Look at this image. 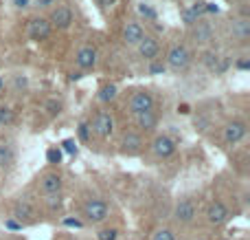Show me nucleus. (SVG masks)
<instances>
[{"label": "nucleus", "mask_w": 250, "mask_h": 240, "mask_svg": "<svg viewBox=\"0 0 250 240\" xmlns=\"http://www.w3.org/2000/svg\"><path fill=\"white\" fill-rule=\"evenodd\" d=\"M191 62H193V55H191V51L185 44H171L167 51V57H165V66L176 71V73L187 71L191 66Z\"/></svg>", "instance_id": "obj_1"}, {"label": "nucleus", "mask_w": 250, "mask_h": 240, "mask_svg": "<svg viewBox=\"0 0 250 240\" xmlns=\"http://www.w3.org/2000/svg\"><path fill=\"white\" fill-rule=\"evenodd\" d=\"M16 163V150L9 144H0V168H11Z\"/></svg>", "instance_id": "obj_21"}, {"label": "nucleus", "mask_w": 250, "mask_h": 240, "mask_svg": "<svg viewBox=\"0 0 250 240\" xmlns=\"http://www.w3.org/2000/svg\"><path fill=\"white\" fill-rule=\"evenodd\" d=\"M138 13H141V18H145V22H156L158 20V11H156L151 4L147 2H138Z\"/></svg>", "instance_id": "obj_22"}, {"label": "nucleus", "mask_w": 250, "mask_h": 240, "mask_svg": "<svg viewBox=\"0 0 250 240\" xmlns=\"http://www.w3.org/2000/svg\"><path fill=\"white\" fill-rule=\"evenodd\" d=\"M151 240H176V234H173V229H169V227H160L154 232Z\"/></svg>", "instance_id": "obj_28"}, {"label": "nucleus", "mask_w": 250, "mask_h": 240, "mask_svg": "<svg viewBox=\"0 0 250 240\" xmlns=\"http://www.w3.org/2000/svg\"><path fill=\"white\" fill-rule=\"evenodd\" d=\"M229 29H230V35H233V40H237V42H248L250 40V20L246 16H242V18H233L230 20V24H229Z\"/></svg>", "instance_id": "obj_14"}, {"label": "nucleus", "mask_w": 250, "mask_h": 240, "mask_svg": "<svg viewBox=\"0 0 250 240\" xmlns=\"http://www.w3.org/2000/svg\"><path fill=\"white\" fill-rule=\"evenodd\" d=\"M189 33H191V40H193L195 44H200V47L211 44L213 38H215V35H213V26L204 20H198L193 26H189Z\"/></svg>", "instance_id": "obj_12"}, {"label": "nucleus", "mask_w": 250, "mask_h": 240, "mask_svg": "<svg viewBox=\"0 0 250 240\" xmlns=\"http://www.w3.org/2000/svg\"><path fill=\"white\" fill-rule=\"evenodd\" d=\"M4 227H7V229H11V232H20V229L24 227V225H22V223H18L16 218H11V216H9V218L4 220Z\"/></svg>", "instance_id": "obj_33"}, {"label": "nucleus", "mask_w": 250, "mask_h": 240, "mask_svg": "<svg viewBox=\"0 0 250 240\" xmlns=\"http://www.w3.org/2000/svg\"><path fill=\"white\" fill-rule=\"evenodd\" d=\"M46 110H48V115H51V117H57V115L62 113V101L48 99V101H46Z\"/></svg>", "instance_id": "obj_31"}, {"label": "nucleus", "mask_w": 250, "mask_h": 240, "mask_svg": "<svg viewBox=\"0 0 250 240\" xmlns=\"http://www.w3.org/2000/svg\"><path fill=\"white\" fill-rule=\"evenodd\" d=\"M60 150H62V152H66V154H73V157H75V154H77V141H75V139H64V141H62V145H60Z\"/></svg>", "instance_id": "obj_29"}, {"label": "nucleus", "mask_w": 250, "mask_h": 240, "mask_svg": "<svg viewBox=\"0 0 250 240\" xmlns=\"http://www.w3.org/2000/svg\"><path fill=\"white\" fill-rule=\"evenodd\" d=\"M165 71H167V66H165V62H160V60L149 62V73H151V75H163Z\"/></svg>", "instance_id": "obj_32"}, {"label": "nucleus", "mask_w": 250, "mask_h": 240, "mask_svg": "<svg viewBox=\"0 0 250 240\" xmlns=\"http://www.w3.org/2000/svg\"><path fill=\"white\" fill-rule=\"evenodd\" d=\"M230 220V210L226 207L224 201H213L211 205L207 207V223L213 225V227H220V225L229 223Z\"/></svg>", "instance_id": "obj_9"}, {"label": "nucleus", "mask_w": 250, "mask_h": 240, "mask_svg": "<svg viewBox=\"0 0 250 240\" xmlns=\"http://www.w3.org/2000/svg\"><path fill=\"white\" fill-rule=\"evenodd\" d=\"M2 84H4V79H2V77H0V88H2Z\"/></svg>", "instance_id": "obj_40"}, {"label": "nucleus", "mask_w": 250, "mask_h": 240, "mask_svg": "<svg viewBox=\"0 0 250 240\" xmlns=\"http://www.w3.org/2000/svg\"><path fill=\"white\" fill-rule=\"evenodd\" d=\"M220 240H229V238H220Z\"/></svg>", "instance_id": "obj_41"}, {"label": "nucleus", "mask_w": 250, "mask_h": 240, "mask_svg": "<svg viewBox=\"0 0 250 240\" xmlns=\"http://www.w3.org/2000/svg\"><path fill=\"white\" fill-rule=\"evenodd\" d=\"M246 132H248L246 121H242V119H233V121H229L224 128H222V139H224L226 145H237L239 141H244Z\"/></svg>", "instance_id": "obj_7"}, {"label": "nucleus", "mask_w": 250, "mask_h": 240, "mask_svg": "<svg viewBox=\"0 0 250 240\" xmlns=\"http://www.w3.org/2000/svg\"><path fill=\"white\" fill-rule=\"evenodd\" d=\"M145 38V29H143L141 22H125L123 31H121V40L125 47H136L141 40Z\"/></svg>", "instance_id": "obj_13"}, {"label": "nucleus", "mask_w": 250, "mask_h": 240, "mask_svg": "<svg viewBox=\"0 0 250 240\" xmlns=\"http://www.w3.org/2000/svg\"><path fill=\"white\" fill-rule=\"evenodd\" d=\"M235 69L237 71H248L250 69V57H239V60L235 62Z\"/></svg>", "instance_id": "obj_35"}, {"label": "nucleus", "mask_w": 250, "mask_h": 240, "mask_svg": "<svg viewBox=\"0 0 250 240\" xmlns=\"http://www.w3.org/2000/svg\"><path fill=\"white\" fill-rule=\"evenodd\" d=\"M13 121H16V113H13L9 106H0V126L7 128V126H11Z\"/></svg>", "instance_id": "obj_23"}, {"label": "nucleus", "mask_w": 250, "mask_h": 240, "mask_svg": "<svg viewBox=\"0 0 250 240\" xmlns=\"http://www.w3.org/2000/svg\"><path fill=\"white\" fill-rule=\"evenodd\" d=\"M82 216L88 223L99 225V223H104V220H108L110 207H108V203L101 201V198H88L82 207Z\"/></svg>", "instance_id": "obj_3"}, {"label": "nucleus", "mask_w": 250, "mask_h": 240, "mask_svg": "<svg viewBox=\"0 0 250 240\" xmlns=\"http://www.w3.org/2000/svg\"><path fill=\"white\" fill-rule=\"evenodd\" d=\"M44 203H46V207L51 212H57L62 207V194H46V196H44Z\"/></svg>", "instance_id": "obj_27"}, {"label": "nucleus", "mask_w": 250, "mask_h": 240, "mask_svg": "<svg viewBox=\"0 0 250 240\" xmlns=\"http://www.w3.org/2000/svg\"><path fill=\"white\" fill-rule=\"evenodd\" d=\"M189 11L193 13L195 20H202V18L207 16V0H195V2L189 7Z\"/></svg>", "instance_id": "obj_24"}, {"label": "nucleus", "mask_w": 250, "mask_h": 240, "mask_svg": "<svg viewBox=\"0 0 250 240\" xmlns=\"http://www.w3.org/2000/svg\"><path fill=\"white\" fill-rule=\"evenodd\" d=\"M62 223H64L66 227H75V229H82V227H83V220H79V218H70V216H68V218H64Z\"/></svg>", "instance_id": "obj_34"}, {"label": "nucleus", "mask_w": 250, "mask_h": 240, "mask_svg": "<svg viewBox=\"0 0 250 240\" xmlns=\"http://www.w3.org/2000/svg\"><path fill=\"white\" fill-rule=\"evenodd\" d=\"M156 106V99L149 91H134L127 99V110L132 115H141V113H147V110H154Z\"/></svg>", "instance_id": "obj_5"}, {"label": "nucleus", "mask_w": 250, "mask_h": 240, "mask_svg": "<svg viewBox=\"0 0 250 240\" xmlns=\"http://www.w3.org/2000/svg\"><path fill=\"white\" fill-rule=\"evenodd\" d=\"M75 64H77L82 71L95 69V64H97V48L90 47V44L82 47V48L77 51V55H75Z\"/></svg>", "instance_id": "obj_16"}, {"label": "nucleus", "mask_w": 250, "mask_h": 240, "mask_svg": "<svg viewBox=\"0 0 250 240\" xmlns=\"http://www.w3.org/2000/svg\"><path fill=\"white\" fill-rule=\"evenodd\" d=\"M198 218V207H195V203L191 201V198H180V201L176 203V207H173V220H176L178 225H191L193 220Z\"/></svg>", "instance_id": "obj_6"}, {"label": "nucleus", "mask_w": 250, "mask_h": 240, "mask_svg": "<svg viewBox=\"0 0 250 240\" xmlns=\"http://www.w3.org/2000/svg\"><path fill=\"white\" fill-rule=\"evenodd\" d=\"M46 20H48V24H51V29L64 31L75 22V11L68 7V4H57V7L51 9Z\"/></svg>", "instance_id": "obj_4"}, {"label": "nucleus", "mask_w": 250, "mask_h": 240, "mask_svg": "<svg viewBox=\"0 0 250 240\" xmlns=\"http://www.w3.org/2000/svg\"><path fill=\"white\" fill-rule=\"evenodd\" d=\"M77 137H79V141H82V144H90L92 130H90V126H88V121H79V126H77Z\"/></svg>", "instance_id": "obj_25"}, {"label": "nucleus", "mask_w": 250, "mask_h": 240, "mask_svg": "<svg viewBox=\"0 0 250 240\" xmlns=\"http://www.w3.org/2000/svg\"><path fill=\"white\" fill-rule=\"evenodd\" d=\"M88 126H90L92 135H97L99 139H110L114 135V117L108 110H97L88 121Z\"/></svg>", "instance_id": "obj_2"}, {"label": "nucleus", "mask_w": 250, "mask_h": 240, "mask_svg": "<svg viewBox=\"0 0 250 240\" xmlns=\"http://www.w3.org/2000/svg\"><path fill=\"white\" fill-rule=\"evenodd\" d=\"M143 148H145V139H143L141 132H138V130L123 132V137H121V152L123 154L134 157V154H138Z\"/></svg>", "instance_id": "obj_10"}, {"label": "nucleus", "mask_w": 250, "mask_h": 240, "mask_svg": "<svg viewBox=\"0 0 250 240\" xmlns=\"http://www.w3.org/2000/svg\"><path fill=\"white\" fill-rule=\"evenodd\" d=\"M62 159H64V152L60 150V145H53V148L46 150V161L51 163V166H57V163H62Z\"/></svg>", "instance_id": "obj_26"}, {"label": "nucleus", "mask_w": 250, "mask_h": 240, "mask_svg": "<svg viewBox=\"0 0 250 240\" xmlns=\"http://www.w3.org/2000/svg\"><path fill=\"white\" fill-rule=\"evenodd\" d=\"M200 240H207V238H200Z\"/></svg>", "instance_id": "obj_42"}, {"label": "nucleus", "mask_w": 250, "mask_h": 240, "mask_svg": "<svg viewBox=\"0 0 250 240\" xmlns=\"http://www.w3.org/2000/svg\"><path fill=\"white\" fill-rule=\"evenodd\" d=\"M62 185H64V181H62V176L57 174V172H46V174H42V179H40V190H42L44 196H46V194H60Z\"/></svg>", "instance_id": "obj_17"}, {"label": "nucleus", "mask_w": 250, "mask_h": 240, "mask_svg": "<svg viewBox=\"0 0 250 240\" xmlns=\"http://www.w3.org/2000/svg\"><path fill=\"white\" fill-rule=\"evenodd\" d=\"M136 51H138V55H141L145 62L158 60L160 44H158V40H156V35H147V33H145V38H143L141 42L136 44Z\"/></svg>", "instance_id": "obj_11"}, {"label": "nucleus", "mask_w": 250, "mask_h": 240, "mask_svg": "<svg viewBox=\"0 0 250 240\" xmlns=\"http://www.w3.org/2000/svg\"><path fill=\"white\" fill-rule=\"evenodd\" d=\"M97 2H99L101 9H110V7H114V4H117V0H97Z\"/></svg>", "instance_id": "obj_37"}, {"label": "nucleus", "mask_w": 250, "mask_h": 240, "mask_svg": "<svg viewBox=\"0 0 250 240\" xmlns=\"http://www.w3.org/2000/svg\"><path fill=\"white\" fill-rule=\"evenodd\" d=\"M51 24H48L46 18H33V20L29 22V38L35 40V42H42V40H46L48 35H51Z\"/></svg>", "instance_id": "obj_15"}, {"label": "nucleus", "mask_w": 250, "mask_h": 240, "mask_svg": "<svg viewBox=\"0 0 250 240\" xmlns=\"http://www.w3.org/2000/svg\"><path fill=\"white\" fill-rule=\"evenodd\" d=\"M189 113H191L189 104H178V115H189Z\"/></svg>", "instance_id": "obj_38"}, {"label": "nucleus", "mask_w": 250, "mask_h": 240, "mask_svg": "<svg viewBox=\"0 0 250 240\" xmlns=\"http://www.w3.org/2000/svg\"><path fill=\"white\" fill-rule=\"evenodd\" d=\"M149 148H151V152H154V157L169 159L178 150V145H176V141H173V137H169V135H156L154 139H151Z\"/></svg>", "instance_id": "obj_8"}, {"label": "nucleus", "mask_w": 250, "mask_h": 240, "mask_svg": "<svg viewBox=\"0 0 250 240\" xmlns=\"http://www.w3.org/2000/svg\"><path fill=\"white\" fill-rule=\"evenodd\" d=\"M97 238H99V240H117L119 238V229L105 227V229H101V232L97 234Z\"/></svg>", "instance_id": "obj_30"}, {"label": "nucleus", "mask_w": 250, "mask_h": 240, "mask_svg": "<svg viewBox=\"0 0 250 240\" xmlns=\"http://www.w3.org/2000/svg\"><path fill=\"white\" fill-rule=\"evenodd\" d=\"M117 97H119V86L117 84H104V86L99 88V93H97V99H99L101 104H112Z\"/></svg>", "instance_id": "obj_20"}, {"label": "nucleus", "mask_w": 250, "mask_h": 240, "mask_svg": "<svg viewBox=\"0 0 250 240\" xmlns=\"http://www.w3.org/2000/svg\"><path fill=\"white\" fill-rule=\"evenodd\" d=\"M11 218H16L18 223H31V220H35V210L33 205H31L29 201H18L16 205H13V214Z\"/></svg>", "instance_id": "obj_19"}, {"label": "nucleus", "mask_w": 250, "mask_h": 240, "mask_svg": "<svg viewBox=\"0 0 250 240\" xmlns=\"http://www.w3.org/2000/svg\"><path fill=\"white\" fill-rule=\"evenodd\" d=\"M207 13H215L217 16V13H220V7H217L215 2H207Z\"/></svg>", "instance_id": "obj_39"}, {"label": "nucleus", "mask_w": 250, "mask_h": 240, "mask_svg": "<svg viewBox=\"0 0 250 240\" xmlns=\"http://www.w3.org/2000/svg\"><path fill=\"white\" fill-rule=\"evenodd\" d=\"M134 121H136L138 132H154L158 128V113L156 110H147V113L134 115Z\"/></svg>", "instance_id": "obj_18"}, {"label": "nucleus", "mask_w": 250, "mask_h": 240, "mask_svg": "<svg viewBox=\"0 0 250 240\" xmlns=\"http://www.w3.org/2000/svg\"><path fill=\"white\" fill-rule=\"evenodd\" d=\"M11 4H13L16 9H26V7L31 4V0H11Z\"/></svg>", "instance_id": "obj_36"}]
</instances>
